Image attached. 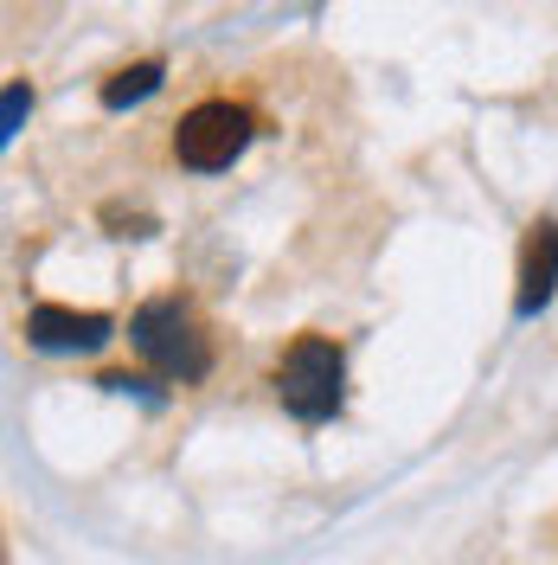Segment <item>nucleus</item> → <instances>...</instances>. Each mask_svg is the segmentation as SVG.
Here are the masks:
<instances>
[{"label": "nucleus", "mask_w": 558, "mask_h": 565, "mask_svg": "<svg viewBox=\"0 0 558 565\" xmlns=\"http://www.w3.org/2000/svg\"><path fill=\"white\" fill-rule=\"evenodd\" d=\"M26 334H33V348H45V353H97V348L109 341V316H90V309H58V302H45V309H33Z\"/></svg>", "instance_id": "20e7f679"}, {"label": "nucleus", "mask_w": 558, "mask_h": 565, "mask_svg": "<svg viewBox=\"0 0 558 565\" xmlns=\"http://www.w3.org/2000/svg\"><path fill=\"white\" fill-rule=\"evenodd\" d=\"M20 109H26V90H20V84H13V90H7V136H13V129H20Z\"/></svg>", "instance_id": "0eeeda50"}, {"label": "nucleus", "mask_w": 558, "mask_h": 565, "mask_svg": "<svg viewBox=\"0 0 558 565\" xmlns=\"http://www.w3.org/2000/svg\"><path fill=\"white\" fill-rule=\"evenodd\" d=\"M129 334H136V348L148 366H161L168 380H200L206 373V334H200V321L186 316L180 302H148L136 321H129Z\"/></svg>", "instance_id": "f03ea898"}, {"label": "nucleus", "mask_w": 558, "mask_h": 565, "mask_svg": "<svg viewBox=\"0 0 558 565\" xmlns=\"http://www.w3.org/2000/svg\"><path fill=\"white\" fill-rule=\"evenodd\" d=\"M154 90H161V65H129L122 77H109L104 84V104L129 109V104H141V97H154Z\"/></svg>", "instance_id": "423d86ee"}, {"label": "nucleus", "mask_w": 558, "mask_h": 565, "mask_svg": "<svg viewBox=\"0 0 558 565\" xmlns=\"http://www.w3.org/2000/svg\"><path fill=\"white\" fill-rule=\"evenodd\" d=\"M245 141H250V116L238 104H200L180 122L174 154L186 168H200V174H218V168H232L245 154Z\"/></svg>", "instance_id": "7ed1b4c3"}, {"label": "nucleus", "mask_w": 558, "mask_h": 565, "mask_svg": "<svg viewBox=\"0 0 558 565\" xmlns=\"http://www.w3.org/2000/svg\"><path fill=\"white\" fill-rule=\"evenodd\" d=\"M552 282H558V225L539 218L521 245V316L552 302Z\"/></svg>", "instance_id": "39448f33"}, {"label": "nucleus", "mask_w": 558, "mask_h": 565, "mask_svg": "<svg viewBox=\"0 0 558 565\" xmlns=\"http://www.w3.org/2000/svg\"><path fill=\"white\" fill-rule=\"evenodd\" d=\"M277 392H282V405H289L302 424L334 418V412H341V348L321 341V334H302L296 348L282 353Z\"/></svg>", "instance_id": "f257e3e1"}]
</instances>
